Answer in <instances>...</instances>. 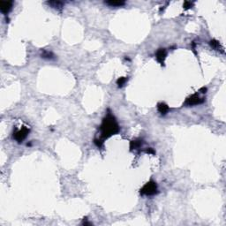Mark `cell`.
<instances>
[{
	"label": "cell",
	"mask_w": 226,
	"mask_h": 226,
	"mask_svg": "<svg viewBox=\"0 0 226 226\" xmlns=\"http://www.w3.org/2000/svg\"><path fill=\"white\" fill-rule=\"evenodd\" d=\"M119 126L111 113H108L107 116L103 119L102 123L100 126L101 135L102 140L108 139L112 135H115L119 132Z\"/></svg>",
	"instance_id": "1"
},
{
	"label": "cell",
	"mask_w": 226,
	"mask_h": 226,
	"mask_svg": "<svg viewBox=\"0 0 226 226\" xmlns=\"http://www.w3.org/2000/svg\"><path fill=\"white\" fill-rule=\"evenodd\" d=\"M141 195H147V196H152L158 193L157 191V185L154 181H149L147 184L144 185V186L140 191Z\"/></svg>",
	"instance_id": "2"
},
{
	"label": "cell",
	"mask_w": 226,
	"mask_h": 226,
	"mask_svg": "<svg viewBox=\"0 0 226 226\" xmlns=\"http://www.w3.org/2000/svg\"><path fill=\"white\" fill-rule=\"evenodd\" d=\"M30 132V129L27 128V126H22L21 129H20L19 131H17L16 133H13V139L19 142V143H21L26 138L27 136V134L29 133Z\"/></svg>",
	"instance_id": "3"
},
{
	"label": "cell",
	"mask_w": 226,
	"mask_h": 226,
	"mask_svg": "<svg viewBox=\"0 0 226 226\" xmlns=\"http://www.w3.org/2000/svg\"><path fill=\"white\" fill-rule=\"evenodd\" d=\"M205 102L204 98H201L199 96L198 94H194L191 96H189L186 100L185 101L184 105L186 107H191V106H194V105H199Z\"/></svg>",
	"instance_id": "4"
},
{
	"label": "cell",
	"mask_w": 226,
	"mask_h": 226,
	"mask_svg": "<svg viewBox=\"0 0 226 226\" xmlns=\"http://www.w3.org/2000/svg\"><path fill=\"white\" fill-rule=\"evenodd\" d=\"M13 1H0V11L4 15L8 14L13 8Z\"/></svg>",
	"instance_id": "5"
},
{
	"label": "cell",
	"mask_w": 226,
	"mask_h": 226,
	"mask_svg": "<svg viewBox=\"0 0 226 226\" xmlns=\"http://www.w3.org/2000/svg\"><path fill=\"white\" fill-rule=\"evenodd\" d=\"M166 56H167V51L165 49H159L156 51L155 58L161 66H164V61H165Z\"/></svg>",
	"instance_id": "6"
},
{
	"label": "cell",
	"mask_w": 226,
	"mask_h": 226,
	"mask_svg": "<svg viewBox=\"0 0 226 226\" xmlns=\"http://www.w3.org/2000/svg\"><path fill=\"white\" fill-rule=\"evenodd\" d=\"M209 45L211 46V48H212L213 50L220 51V52H222V53H225V50H224L223 46L220 44V43H219L218 41H216V40H211V41L209 42Z\"/></svg>",
	"instance_id": "7"
},
{
	"label": "cell",
	"mask_w": 226,
	"mask_h": 226,
	"mask_svg": "<svg viewBox=\"0 0 226 226\" xmlns=\"http://www.w3.org/2000/svg\"><path fill=\"white\" fill-rule=\"evenodd\" d=\"M142 144H143L142 140H133L130 143V150H136V149H140L142 146Z\"/></svg>",
	"instance_id": "8"
},
{
	"label": "cell",
	"mask_w": 226,
	"mask_h": 226,
	"mask_svg": "<svg viewBox=\"0 0 226 226\" xmlns=\"http://www.w3.org/2000/svg\"><path fill=\"white\" fill-rule=\"evenodd\" d=\"M157 110H158V111H159L162 115L167 114V113L169 112V110H170L169 106H168L167 104L163 103V102L158 103V105H157Z\"/></svg>",
	"instance_id": "9"
},
{
	"label": "cell",
	"mask_w": 226,
	"mask_h": 226,
	"mask_svg": "<svg viewBox=\"0 0 226 226\" xmlns=\"http://www.w3.org/2000/svg\"><path fill=\"white\" fill-rule=\"evenodd\" d=\"M47 4L52 8L57 9V10H61L64 7V3L61 1H50V2H47Z\"/></svg>",
	"instance_id": "10"
},
{
	"label": "cell",
	"mask_w": 226,
	"mask_h": 226,
	"mask_svg": "<svg viewBox=\"0 0 226 226\" xmlns=\"http://www.w3.org/2000/svg\"><path fill=\"white\" fill-rule=\"evenodd\" d=\"M105 4L110 7H121L126 4V3L124 1H113V0L107 1V2H105Z\"/></svg>",
	"instance_id": "11"
},
{
	"label": "cell",
	"mask_w": 226,
	"mask_h": 226,
	"mask_svg": "<svg viewBox=\"0 0 226 226\" xmlns=\"http://www.w3.org/2000/svg\"><path fill=\"white\" fill-rule=\"evenodd\" d=\"M42 57H43V58H45V59L51 60V59H54V58H55V55H54L51 51H49V50H43V52L42 53Z\"/></svg>",
	"instance_id": "12"
},
{
	"label": "cell",
	"mask_w": 226,
	"mask_h": 226,
	"mask_svg": "<svg viewBox=\"0 0 226 226\" xmlns=\"http://www.w3.org/2000/svg\"><path fill=\"white\" fill-rule=\"evenodd\" d=\"M127 80H128V78H126V77H120V78H119L118 80H117V85H118V87H119V88L124 87L125 84L127 82Z\"/></svg>",
	"instance_id": "13"
},
{
	"label": "cell",
	"mask_w": 226,
	"mask_h": 226,
	"mask_svg": "<svg viewBox=\"0 0 226 226\" xmlns=\"http://www.w3.org/2000/svg\"><path fill=\"white\" fill-rule=\"evenodd\" d=\"M94 142L95 144L98 147V148H102V145H103V141L102 139H95L94 140Z\"/></svg>",
	"instance_id": "14"
},
{
	"label": "cell",
	"mask_w": 226,
	"mask_h": 226,
	"mask_svg": "<svg viewBox=\"0 0 226 226\" xmlns=\"http://www.w3.org/2000/svg\"><path fill=\"white\" fill-rule=\"evenodd\" d=\"M184 8L185 9H190V8H192V6H193V4L191 3V2H188V1H186L185 3H184Z\"/></svg>",
	"instance_id": "15"
},
{
	"label": "cell",
	"mask_w": 226,
	"mask_h": 226,
	"mask_svg": "<svg viewBox=\"0 0 226 226\" xmlns=\"http://www.w3.org/2000/svg\"><path fill=\"white\" fill-rule=\"evenodd\" d=\"M145 152H146V153H148V154H152V155H155V151L152 148H149V149H146Z\"/></svg>",
	"instance_id": "16"
},
{
	"label": "cell",
	"mask_w": 226,
	"mask_h": 226,
	"mask_svg": "<svg viewBox=\"0 0 226 226\" xmlns=\"http://www.w3.org/2000/svg\"><path fill=\"white\" fill-rule=\"evenodd\" d=\"M207 90H208L207 88L204 87V88H201V89H200V92H201L202 94H205V93H207Z\"/></svg>",
	"instance_id": "17"
}]
</instances>
